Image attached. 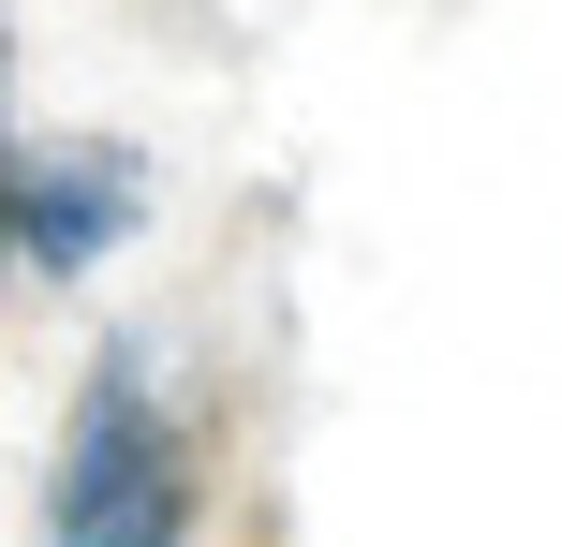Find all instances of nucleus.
<instances>
[{
	"label": "nucleus",
	"instance_id": "nucleus-1",
	"mask_svg": "<svg viewBox=\"0 0 561 547\" xmlns=\"http://www.w3.org/2000/svg\"><path fill=\"white\" fill-rule=\"evenodd\" d=\"M59 547H163L178 533V430L163 400H148L134 355H104L75 400V430H59V503H45Z\"/></svg>",
	"mask_w": 561,
	"mask_h": 547
},
{
	"label": "nucleus",
	"instance_id": "nucleus-2",
	"mask_svg": "<svg viewBox=\"0 0 561 547\" xmlns=\"http://www.w3.org/2000/svg\"><path fill=\"white\" fill-rule=\"evenodd\" d=\"M118 223H134V163H118V148H75V163H30L15 178V252L59 266V282H75Z\"/></svg>",
	"mask_w": 561,
	"mask_h": 547
}]
</instances>
